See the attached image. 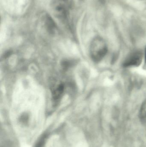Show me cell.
Instances as JSON below:
<instances>
[{
  "label": "cell",
  "mask_w": 146,
  "mask_h": 147,
  "mask_svg": "<svg viewBox=\"0 0 146 147\" xmlns=\"http://www.w3.org/2000/svg\"><path fill=\"white\" fill-rule=\"evenodd\" d=\"M108 51L107 44L103 39L97 37L93 40L90 46V55L95 62H100L104 58Z\"/></svg>",
  "instance_id": "1"
},
{
  "label": "cell",
  "mask_w": 146,
  "mask_h": 147,
  "mask_svg": "<svg viewBox=\"0 0 146 147\" xmlns=\"http://www.w3.org/2000/svg\"><path fill=\"white\" fill-rule=\"evenodd\" d=\"M54 7L57 17L63 19L67 18L68 13V0H56Z\"/></svg>",
  "instance_id": "2"
},
{
  "label": "cell",
  "mask_w": 146,
  "mask_h": 147,
  "mask_svg": "<svg viewBox=\"0 0 146 147\" xmlns=\"http://www.w3.org/2000/svg\"><path fill=\"white\" fill-rule=\"evenodd\" d=\"M143 54L139 51H135L130 53L124 61L125 67H136L142 62Z\"/></svg>",
  "instance_id": "3"
},
{
  "label": "cell",
  "mask_w": 146,
  "mask_h": 147,
  "mask_svg": "<svg viewBox=\"0 0 146 147\" xmlns=\"http://www.w3.org/2000/svg\"><path fill=\"white\" fill-rule=\"evenodd\" d=\"M65 90L64 85L62 83L58 84L55 86L52 90V97L54 102H58L62 96Z\"/></svg>",
  "instance_id": "4"
},
{
  "label": "cell",
  "mask_w": 146,
  "mask_h": 147,
  "mask_svg": "<svg viewBox=\"0 0 146 147\" xmlns=\"http://www.w3.org/2000/svg\"><path fill=\"white\" fill-rule=\"evenodd\" d=\"M139 116L142 121L146 122V100L143 102L141 107Z\"/></svg>",
  "instance_id": "5"
},
{
  "label": "cell",
  "mask_w": 146,
  "mask_h": 147,
  "mask_svg": "<svg viewBox=\"0 0 146 147\" xmlns=\"http://www.w3.org/2000/svg\"><path fill=\"white\" fill-rule=\"evenodd\" d=\"M46 135H43L41 138L39 139L35 147H43L45 141L46 140Z\"/></svg>",
  "instance_id": "6"
},
{
  "label": "cell",
  "mask_w": 146,
  "mask_h": 147,
  "mask_svg": "<svg viewBox=\"0 0 146 147\" xmlns=\"http://www.w3.org/2000/svg\"><path fill=\"white\" fill-rule=\"evenodd\" d=\"M72 62L70 61H67V60H65L63 61L62 63V66L64 68V69H67L69 67L71 66L72 65Z\"/></svg>",
  "instance_id": "7"
},
{
  "label": "cell",
  "mask_w": 146,
  "mask_h": 147,
  "mask_svg": "<svg viewBox=\"0 0 146 147\" xmlns=\"http://www.w3.org/2000/svg\"><path fill=\"white\" fill-rule=\"evenodd\" d=\"M28 116L27 114H24L21 116L20 118V122L23 123H26L28 121Z\"/></svg>",
  "instance_id": "8"
},
{
  "label": "cell",
  "mask_w": 146,
  "mask_h": 147,
  "mask_svg": "<svg viewBox=\"0 0 146 147\" xmlns=\"http://www.w3.org/2000/svg\"><path fill=\"white\" fill-rule=\"evenodd\" d=\"M145 64H146V48L145 50Z\"/></svg>",
  "instance_id": "9"
}]
</instances>
